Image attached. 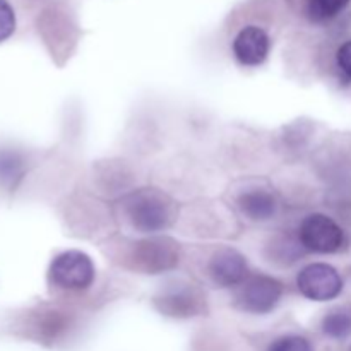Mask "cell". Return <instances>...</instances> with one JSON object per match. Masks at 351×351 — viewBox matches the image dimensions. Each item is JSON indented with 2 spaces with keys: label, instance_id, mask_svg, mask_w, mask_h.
<instances>
[{
  "label": "cell",
  "instance_id": "6da1fadb",
  "mask_svg": "<svg viewBox=\"0 0 351 351\" xmlns=\"http://www.w3.org/2000/svg\"><path fill=\"white\" fill-rule=\"evenodd\" d=\"M127 221L143 233L167 230L175 219V202L156 189H141L122 202Z\"/></svg>",
  "mask_w": 351,
  "mask_h": 351
},
{
  "label": "cell",
  "instance_id": "7a4b0ae2",
  "mask_svg": "<svg viewBox=\"0 0 351 351\" xmlns=\"http://www.w3.org/2000/svg\"><path fill=\"white\" fill-rule=\"evenodd\" d=\"M50 280L64 290H88L95 281V264L81 250H67L51 261Z\"/></svg>",
  "mask_w": 351,
  "mask_h": 351
},
{
  "label": "cell",
  "instance_id": "3957f363",
  "mask_svg": "<svg viewBox=\"0 0 351 351\" xmlns=\"http://www.w3.org/2000/svg\"><path fill=\"white\" fill-rule=\"evenodd\" d=\"M283 297V285L267 274L247 276L237 291V305L249 314H269Z\"/></svg>",
  "mask_w": 351,
  "mask_h": 351
},
{
  "label": "cell",
  "instance_id": "277c9868",
  "mask_svg": "<svg viewBox=\"0 0 351 351\" xmlns=\"http://www.w3.org/2000/svg\"><path fill=\"white\" fill-rule=\"evenodd\" d=\"M298 240L308 252L335 254L345 243V232L329 216L314 213L300 223Z\"/></svg>",
  "mask_w": 351,
  "mask_h": 351
},
{
  "label": "cell",
  "instance_id": "5b68a950",
  "mask_svg": "<svg viewBox=\"0 0 351 351\" xmlns=\"http://www.w3.org/2000/svg\"><path fill=\"white\" fill-rule=\"evenodd\" d=\"M178 259H180L178 243L167 237L141 240L130 252V263L134 269L146 274H158L173 269L178 264Z\"/></svg>",
  "mask_w": 351,
  "mask_h": 351
},
{
  "label": "cell",
  "instance_id": "8992f818",
  "mask_svg": "<svg viewBox=\"0 0 351 351\" xmlns=\"http://www.w3.org/2000/svg\"><path fill=\"white\" fill-rule=\"evenodd\" d=\"M298 291L314 302H328L343 291V278L332 266L324 263L308 264L297 276Z\"/></svg>",
  "mask_w": 351,
  "mask_h": 351
},
{
  "label": "cell",
  "instance_id": "52a82bcc",
  "mask_svg": "<svg viewBox=\"0 0 351 351\" xmlns=\"http://www.w3.org/2000/svg\"><path fill=\"white\" fill-rule=\"evenodd\" d=\"M156 304L163 314L171 317H191L202 312L204 297L194 285L175 283L161 291Z\"/></svg>",
  "mask_w": 351,
  "mask_h": 351
},
{
  "label": "cell",
  "instance_id": "ba28073f",
  "mask_svg": "<svg viewBox=\"0 0 351 351\" xmlns=\"http://www.w3.org/2000/svg\"><path fill=\"white\" fill-rule=\"evenodd\" d=\"M208 273L213 283L221 288L242 285L249 276L245 257L239 250L230 249V247H223L213 254L208 264Z\"/></svg>",
  "mask_w": 351,
  "mask_h": 351
},
{
  "label": "cell",
  "instance_id": "9c48e42d",
  "mask_svg": "<svg viewBox=\"0 0 351 351\" xmlns=\"http://www.w3.org/2000/svg\"><path fill=\"white\" fill-rule=\"evenodd\" d=\"M269 50V34L259 26H245L233 40V55L243 67H257L264 64Z\"/></svg>",
  "mask_w": 351,
  "mask_h": 351
},
{
  "label": "cell",
  "instance_id": "30bf717a",
  "mask_svg": "<svg viewBox=\"0 0 351 351\" xmlns=\"http://www.w3.org/2000/svg\"><path fill=\"white\" fill-rule=\"evenodd\" d=\"M240 213L252 221H267L276 215L278 201L267 189H247L237 199Z\"/></svg>",
  "mask_w": 351,
  "mask_h": 351
},
{
  "label": "cell",
  "instance_id": "8fae6325",
  "mask_svg": "<svg viewBox=\"0 0 351 351\" xmlns=\"http://www.w3.org/2000/svg\"><path fill=\"white\" fill-rule=\"evenodd\" d=\"M351 0H305V14L312 23H329L348 7Z\"/></svg>",
  "mask_w": 351,
  "mask_h": 351
},
{
  "label": "cell",
  "instance_id": "7c38bea8",
  "mask_svg": "<svg viewBox=\"0 0 351 351\" xmlns=\"http://www.w3.org/2000/svg\"><path fill=\"white\" fill-rule=\"evenodd\" d=\"M322 332L332 339H346L351 335V314L346 311H332L322 319Z\"/></svg>",
  "mask_w": 351,
  "mask_h": 351
},
{
  "label": "cell",
  "instance_id": "4fadbf2b",
  "mask_svg": "<svg viewBox=\"0 0 351 351\" xmlns=\"http://www.w3.org/2000/svg\"><path fill=\"white\" fill-rule=\"evenodd\" d=\"M24 175V161L19 154L2 151L0 153V184L14 187Z\"/></svg>",
  "mask_w": 351,
  "mask_h": 351
},
{
  "label": "cell",
  "instance_id": "5bb4252c",
  "mask_svg": "<svg viewBox=\"0 0 351 351\" xmlns=\"http://www.w3.org/2000/svg\"><path fill=\"white\" fill-rule=\"evenodd\" d=\"M267 351H314V348H312L311 341L307 338H304V336L287 335L274 339L267 346Z\"/></svg>",
  "mask_w": 351,
  "mask_h": 351
},
{
  "label": "cell",
  "instance_id": "9a60e30c",
  "mask_svg": "<svg viewBox=\"0 0 351 351\" xmlns=\"http://www.w3.org/2000/svg\"><path fill=\"white\" fill-rule=\"evenodd\" d=\"M16 29V14L7 0H0V41H5Z\"/></svg>",
  "mask_w": 351,
  "mask_h": 351
},
{
  "label": "cell",
  "instance_id": "2e32d148",
  "mask_svg": "<svg viewBox=\"0 0 351 351\" xmlns=\"http://www.w3.org/2000/svg\"><path fill=\"white\" fill-rule=\"evenodd\" d=\"M336 64L341 74L351 81V40L345 41L336 51Z\"/></svg>",
  "mask_w": 351,
  "mask_h": 351
}]
</instances>
